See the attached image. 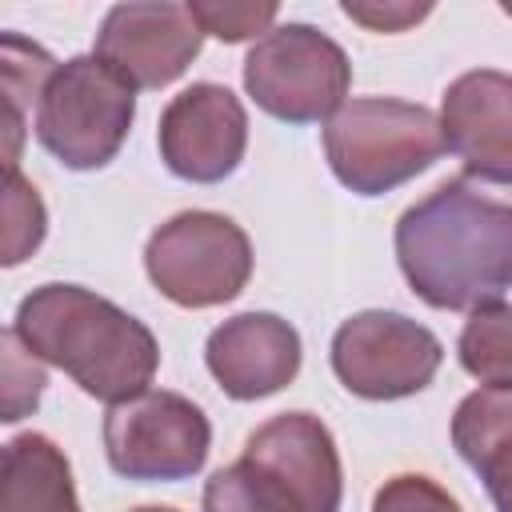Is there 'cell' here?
I'll use <instances>...</instances> for the list:
<instances>
[{
    "instance_id": "7a4b0ae2",
    "label": "cell",
    "mask_w": 512,
    "mask_h": 512,
    "mask_svg": "<svg viewBox=\"0 0 512 512\" xmlns=\"http://www.w3.org/2000/svg\"><path fill=\"white\" fill-rule=\"evenodd\" d=\"M12 332L36 360L60 368L80 384V392L104 404L148 392L160 368L152 328L80 284L56 280L32 288L16 308Z\"/></svg>"
},
{
    "instance_id": "5b68a950",
    "label": "cell",
    "mask_w": 512,
    "mask_h": 512,
    "mask_svg": "<svg viewBox=\"0 0 512 512\" xmlns=\"http://www.w3.org/2000/svg\"><path fill=\"white\" fill-rule=\"evenodd\" d=\"M348 84V52L304 20L276 24L244 56V92L284 124H328L348 100Z\"/></svg>"
},
{
    "instance_id": "8992f818",
    "label": "cell",
    "mask_w": 512,
    "mask_h": 512,
    "mask_svg": "<svg viewBox=\"0 0 512 512\" xmlns=\"http://www.w3.org/2000/svg\"><path fill=\"white\" fill-rule=\"evenodd\" d=\"M144 272L172 304L216 308L244 292L252 276V240L224 212L188 208L148 236Z\"/></svg>"
},
{
    "instance_id": "44dd1931",
    "label": "cell",
    "mask_w": 512,
    "mask_h": 512,
    "mask_svg": "<svg viewBox=\"0 0 512 512\" xmlns=\"http://www.w3.org/2000/svg\"><path fill=\"white\" fill-rule=\"evenodd\" d=\"M372 512H464V508L432 476L400 472L380 484V492L372 496Z\"/></svg>"
},
{
    "instance_id": "52a82bcc",
    "label": "cell",
    "mask_w": 512,
    "mask_h": 512,
    "mask_svg": "<svg viewBox=\"0 0 512 512\" xmlns=\"http://www.w3.org/2000/svg\"><path fill=\"white\" fill-rule=\"evenodd\" d=\"M212 424L200 404L180 392L148 388L120 400L104 416V452L116 476L144 484L188 480L204 468Z\"/></svg>"
},
{
    "instance_id": "cb8c5ba5",
    "label": "cell",
    "mask_w": 512,
    "mask_h": 512,
    "mask_svg": "<svg viewBox=\"0 0 512 512\" xmlns=\"http://www.w3.org/2000/svg\"><path fill=\"white\" fill-rule=\"evenodd\" d=\"M132 512H176V508H168V504H140V508H132Z\"/></svg>"
},
{
    "instance_id": "d6986e66",
    "label": "cell",
    "mask_w": 512,
    "mask_h": 512,
    "mask_svg": "<svg viewBox=\"0 0 512 512\" xmlns=\"http://www.w3.org/2000/svg\"><path fill=\"white\" fill-rule=\"evenodd\" d=\"M192 20L204 28V36H216L224 44H240V40H260L276 28L280 4L264 0H188Z\"/></svg>"
},
{
    "instance_id": "3957f363",
    "label": "cell",
    "mask_w": 512,
    "mask_h": 512,
    "mask_svg": "<svg viewBox=\"0 0 512 512\" xmlns=\"http://www.w3.org/2000/svg\"><path fill=\"white\" fill-rule=\"evenodd\" d=\"M448 152L440 116L396 96H352L324 124L332 176L356 196H384Z\"/></svg>"
},
{
    "instance_id": "2e32d148",
    "label": "cell",
    "mask_w": 512,
    "mask_h": 512,
    "mask_svg": "<svg viewBox=\"0 0 512 512\" xmlns=\"http://www.w3.org/2000/svg\"><path fill=\"white\" fill-rule=\"evenodd\" d=\"M60 64L32 40L4 32L0 40V84H4V136H8V152H4V168H20V140H24V116L28 104H40L44 84L52 80Z\"/></svg>"
},
{
    "instance_id": "9a60e30c",
    "label": "cell",
    "mask_w": 512,
    "mask_h": 512,
    "mask_svg": "<svg viewBox=\"0 0 512 512\" xmlns=\"http://www.w3.org/2000/svg\"><path fill=\"white\" fill-rule=\"evenodd\" d=\"M204 512H324V508L280 468L256 456H240L208 476Z\"/></svg>"
},
{
    "instance_id": "277c9868",
    "label": "cell",
    "mask_w": 512,
    "mask_h": 512,
    "mask_svg": "<svg viewBox=\"0 0 512 512\" xmlns=\"http://www.w3.org/2000/svg\"><path fill=\"white\" fill-rule=\"evenodd\" d=\"M136 120V88L116 76L96 52L64 60L40 92L36 140L72 172H92L116 160Z\"/></svg>"
},
{
    "instance_id": "7402d4cb",
    "label": "cell",
    "mask_w": 512,
    "mask_h": 512,
    "mask_svg": "<svg viewBox=\"0 0 512 512\" xmlns=\"http://www.w3.org/2000/svg\"><path fill=\"white\" fill-rule=\"evenodd\" d=\"M340 12L356 24H364L368 32H404L412 24H420L432 4H404V0H344Z\"/></svg>"
},
{
    "instance_id": "603a6c76",
    "label": "cell",
    "mask_w": 512,
    "mask_h": 512,
    "mask_svg": "<svg viewBox=\"0 0 512 512\" xmlns=\"http://www.w3.org/2000/svg\"><path fill=\"white\" fill-rule=\"evenodd\" d=\"M468 464L484 480L496 512H512V432H504L492 444H484Z\"/></svg>"
},
{
    "instance_id": "d4e9b609",
    "label": "cell",
    "mask_w": 512,
    "mask_h": 512,
    "mask_svg": "<svg viewBox=\"0 0 512 512\" xmlns=\"http://www.w3.org/2000/svg\"><path fill=\"white\" fill-rule=\"evenodd\" d=\"M504 12H508V16H512V4H504Z\"/></svg>"
},
{
    "instance_id": "ba28073f",
    "label": "cell",
    "mask_w": 512,
    "mask_h": 512,
    "mask_svg": "<svg viewBox=\"0 0 512 512\" xmlns=\"http://www.w3.org/2000/svg\"><path fill=\"white\" fill-rule=\"evenodd\" d=\"M444 344L412 316L368 308L332 336V372L360 400H404L432 384Z\"/></svg>"
},
{
    "instance_id": "ac0fdd59",
    "label": "cell",
    "mask_w": 512,
    "mask_h": 512,
    "mask_svg": "<svg viewBox=\"0 0 512 512\" xmlns=\"http://www.w3.org/2000/svg\"><path fill=\"white\" fill-rule=\"evenodd\" d=\"M48 232V212L40 192L20 176V168H8V184H4V268L24 264L40 240Z\"/></svg>"
},
{
    "instance_id": "30bf717a",
    "label": "cell",
    "mask_w": 512,
    "mask_h": 512,
    "mask_svg": "<svg viewBox=\"0 0 512 512\" xmlns=\"http://www.w3.org/2000/svg\"><path fill=\"white\" fill-rule=\"evenodd\" d=\"M200 44L204 28L192 20L188 4L168 0L112 4L96 32V56L132 88H164L180 80L200 56Z\"/></svg>"
},
{
    "instance_id": "ffe728a7",
    "label": "cell",
    "mask_w": 512,
    "mask_h": 512,
    "mask_svg": "<svg viewBox=\"0 0 512 512\" xmlns=\"http://www.w3.org/2000/svg\"><path fill=\"white\" fill-rule=\"evenodd\" d=\"M40 392H44V368H40V360L20 344V336L8 328V332H4V416H0V420L16 424L24 412L36 408Z\"/></svg>"
},
{
    "instance_id": "9c48e42d",
    "label": "cell",
    "mask_w": 512,
    "mask_h": 512,
    "mask_svg": "<svg viewBox=\"0 0 512 512\" xmlns=\"http://www.w3.org/2000/svg\"><path fill=\"white\" fill-rule=\"evenodd\" d=\"M160 160L188 184H220L232 176L248 148V112L224 84L200 80L168 100L156 128Z\"/></svg>"
},
{
    "instance_id": "4fadbf2b",
    "label": "cell",
    "mask_w": 512,
    "mask_h": 512,
    "mask_svg": "<svg viewBox=\"0 0 512 512\" xmlns=\"http://www.w3.org/2000/svg\"><path fill=\"white\" fill-rule=\"evenodd\" d=\"M244 456H256L296 480L324 512H340L344 500V468L328 424L312 412H280L264 420L248 440Z\"/></svg>"
},
{
    "instance_id": "5bb4252c",
    "label": "cell",
    "mask_w": 512,
    "mask_h": 512,
    "mask_svg": "<svg viewBox=\"0 0 512 512\" xmlns=\"http://www.w3.org/2000/svg\"><path fill=\"white\" fill-rule=\"evenodd\" d=\"M0 512H80L72 464L52 436L24 432L4 444Z\"/></svg>"
},
{
    "instance_id": "8fae6325",
    "label": "cell",
    "mask_w": 512,
    "mask_h": 512,
    "mask_svg": "<svg viewBox=\"0 0 512 512\" xmlns=\"http://www.w3.org/2000/svg\"><path fill=\"white\" fill-rule=\"evenodd\" d=\"M440 128L448 152L484 184H512V76L472 68L444 88Z\"/></svg>"
},
{
    "instance_id": "6da1fadb",
    "label": "cell",
    "mask_w": 512,
    "mask_h": 512,
    "mask_svg": "<svg viewBox=\"0 0 512 512\" xmlns=\"http://www.w3.org/2000/svg\"><path fill=\"white\" fill-rule=\"evenodd\" d=\"M392 240L408 288L432 308L476 312L512 288V200L460 176L404 208Z\"/></svg>"
},
{
    "instance_id": "7c38bea8",
    "label": "cell",
    "mask_w": 512,
    "mask_h": 512,
    "mask_svg": "<svg viewBox=\"0 0 512 512\" xmlns=\"http://www.w3.org/2000/svg\"><path fill=\"white\" fill-rule=\"evenodd\" d=\"M212 380L232 400H264L300 372V332L276 312H240L212 328L204 344Z\"/></svg>"
},
{
    "instance_id": "e0dca14e",
    "label": "cell",
    "mask_w": 512,
    "mask_h": 512,
    "mask_svg": "<svg viewBox=\"0 0 512 512\" xmlns=\"http://www.w3.org/2000/svg\"><path fill=\"white\" fill-rule=\"evenodd\" d=\"M456 356L484 388H512V304H480L460 328Z\"/></svg>"
}]
</instances>
